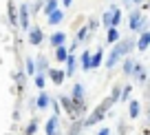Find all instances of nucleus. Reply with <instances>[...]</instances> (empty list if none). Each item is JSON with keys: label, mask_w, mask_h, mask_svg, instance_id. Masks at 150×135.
<instances>
[{"label": "nucleus", "mask_w": 150, "mask_h": 135, "mask_svg": "<svg viewBox=\"0 0 150 135\" xmlns=\"http://www.w3.org/2000/svg\"><path fill=\"white\" fill-rule=\"evenodd\" d=\"M38 62H40V64H38V66H40V71H47V69H49V64H47V58H44V56L40 58Z\"/></svg>", "instance_id": "393cba45"}, {"label": "nucleus", "mask_w": 150, "mask_h": 135, "mask_svg": "<svg viewBox=\"0 0 150 135\" xmlns=\"http://www.w3.org/2000/svg\"><path fill=\"white\" fill-rule=\"evenodd\" d=\"M132 44H135L132 40H122L119 44H115V49L110 51V56H108V60H106V66H108V69H112V66L117 64V62H119V58H122V56H126V53L132 49Z\"/></svg>", "instance_id": "f03ea898"}, {"label": "nucleus", "mask_w": 150, "mask_h": 135, "mask_svg": "<svg viewBox=\"0 0 150 135\" xmlns=\"http://www.w3.org/2000/svg\"><path fill=\"white\" fill-rule=\"evenodd\" d=\"M53 9H57V0H47V5H44V14H51Z\"/></svg>", "instance_id": "aec40b11"}, {"label": "nucleus", "mask_w": 150, "mask_h": 135, "mask_svg": "<svg viewBox=\"0 0 150 135\" xmlns=\"http://www.w3.org/2000/svg\"><path fill=\"white\" fill-rule=\"evenodd\" d=\"M97 135H110V129H102V131H99Z\"/></svg>", "instance_id": "bb28decb"}, {"label": "nucleus", "mask_w": 150, "mask_h": 135, "mask_svg": "<svg viewBox=\"0 0 150 135\" xmlns=\"http://www.w3.org/2000/svg\"><path fill=\"white\" fill-rule=\"evenodd\" d=\"M42 38H44V31L40 27H29V44L38 47V44H42Z\"/></svg>", "instance_id": "39448f33"}, {"label": "nucleus", "mask_w": 150, "mask_h": 135, "mask_svg": "<svg viewBox=\"0 0 150 135\" xmlns=\"http://www.w3.org/2000/svg\"><path fill=\"white\" fill-rule=\"evenodd\" d=\"M102 60H104V53H102V49H97L95 53H91V69H97V66L102 64Z\"/></svg>", "instance_id": "f8f14e48"}, {"label": "nucleus", "mask_w": 150, "mask_h": 135, "mask_svg": "<svg viewBox=\"0 0 150 135\" xmlns=\"http://www.w3.org/2000/svg\"><path fill=\"white\" fill-rule=\"evenodd\" d=\"M148 20H146V16L141 14L139 9H135L130 14V18H128V29L130 31H148Z\"/></svg>", "instance_id": "7ed1b4c3"}, {"label": "nucleus", "mask_w": 150, "mask_h": 135, "mask_svg": "<svg viewBox=\"0 0 150 135\" xmlns=\"http://www.w3.org/2000/svg\"><path fill=\"white\" fill-rule=\"evenodd\" d=\"M47 18H49V24H51V27H55V24H60L62 20H64V11H62V9H53Z\"/></svg>", "instance_id": "423d86ee"}, {"label": "nucleus", "mask_w": 150, "mask_h": 135, "mask_svg": "<svg viewBox=\"0 0 150 135\" xmlns=\"http://www.w3.org/2000/svg\"><path fill=\"white\" fill-rule=\"evenodd\" d=\"M27 71H29V73H35V64H33L31 58H27Z\"/></svg>", "instance_id": "a878e982"}, {"label": "nucleus", "mask_w": 150, "mask_h": 135, "mask_svg": "<svg viewBox=\"0 0 150 135\" xmlns=\"http://www.w3.org/2000/svg\"><path fill=\"white\" fill-rule=\"evenodd\" d=\"M64 62H66V75H73L75 69H77V60H75V56H73V53H69Z\"/></svg>", "instance_id": "9d476101"}, {"label": "nucleus", "mask_w": 150, "mask_h": 135, "mask_svg": "<svg viewBox=\"0 0 150 135\" xmlns=\"http://www.w3.org/2000/svg\"><path fill=\"white\" fill-rule=\"evenodd\" d=\"M130 73L135 75L139 82H146V71H144V64H141V62H135V64H132V71H130Z\"/></svg>", "instance_id": "6e6552de"}, {"label": "nucleus", "mask_w": 150, "mask_h": 135, "mask_svg": "<svg viewBox=\"0 0 150 135\" xmlns=\"http://www.w3.org/2000/svg\"><path fill=\"white\" fill-rule=\"evenodd\" d=\"M130 117L135 120V117H139V111H141V106H139V102H130Z\"/></svg>", "instance_id": "a211bd4d"}, {"label": "nucleus", "mask_w": 150, "mask_h": 135, "mask_svg": "<svg viewBox=\"0 0 150 135\" xmlns=\"http://www.w3.org/2000/svg\"><path fill=\"white\" fill-rule=\"evenodd\" d=\"M20 9V18H18V27L22 29V31H29V27H31V24H29V9H31V7L29 5H20L18 7Z\"/></svg>", "instance_id": "20e7f679"}, {"label": "nucleus", "mask_w": 150, "mask_h": 135, "mask_svg": "<svg viewBox=\"0 0 150 135\" xmlns=\"http://www.w3.org/2000/svg\"><path fill=\"white\" fill-rule=\"evenodd\" d=\"M102 22H104V27H106V29H108V27H110V9H108V11H106V14H104V16H102Z\"/></svg>", "instance_id": "4be33fe9"}, {"label": "nucleus", "mask_w": 150, "mask_h": 135, "mask_svg": "<svg viewBox=\"0 0 150 135\" xmlns=\"http://www.w3.org/2000/svg\"><path fill=\"white\" fill-rule=\"evenodd\" d=\"M115 100H119V93H117V89H115V91H112V95H110V98H106V100H104V102L99 104L97 109H95V111H93V115H91L88 120L84 122V124H86V126H93L95 122L104 120V117H106V113H108V109L112 106V102H115Z\"/></svg>", "instance_id": "f257e3e1"}, {"label": "nucleus", "mask_w": 150, "mask_h": 135, "mask_svg": "<svg viewBox=\"0 0 150 135\" xmlns=\"http://www.w3.org/2000/svg\"><path fill=\"white\" fill-rule=\"evenodd\" d=\"M44 82H47V80H44V75H42V73L35 75V86H38V89H44Z\"/></svg>", "instance_id": "5701e85b"}, {"label": "nucleus", "mask_w": 150, "mask_h": 135, "mask_svg": "<svg viewBox=\"0 0 150 135\" xmlns=\"http://www.w3.org/2000/svg\"><path fill=\"white\" fill-rule=\"evenodd\" d=\"M126 2H132V5H139V2H144V0H126Z\"/></svg>", "instance_id": "c85d7f7f"}, {"label": "nucleus", "mask_w": 150, "mask_h": 135, "mask_svg": "<svg viewBox=\"0 0 150 135\" xmlns=\"http://www.w3.org/2000/svg\"><path fill=\"white\" fill-rule=\"evenodd\" d=\"M66 56H69V49H66L64 44L55 47V58H57V62H64V60H66Z\"/></svg>", "instance_id": "4468645a"}, {"label": "nucleus", "mask_w": 150, "mask_h": 135, "mask_svg": "<svg viewBox=\"0 0 150 135\" xmlns=\"http://www.w3.org/2000/svg\"><path fill=\"white\" fill-rule=\"evenodd\" d=\"M49 42H51V47H60V44H64V42H66V33H64V31H55V33H51Z\"/></svg>", "instance_id": "0eeeda50"}, {"label": "nucleus", "mask_w": 150, "mask_h": 135, "mask_svg": "<svg viewBox=\"0 0 150 135\" xmlns=\"http://www.w3.org/2000/svg\"><path fill=\"white\" fill-rule=\"evenodd\" d=\"M71 2L73 0H62V7H71Z\"/></svg>", "instance_id": "cd10ccee"}, {"label": "nucleus", "mask_w": 150, "mask_h": 135, "mask_svg": "<svg viewBox=\"0 0 150 135\" xmlns=\"http://www.w3.org/2000/svg\"><path fill=\"white\" fill-rule=\"evenodd\" d=\"M82 69H84V71L91 69V51H84V53H82Z\"/></svg>", "instance_id": "f3484780"}, {"label": "nucleus", "mask_w": 150, "mask_h": 135, "mask_svg": "<svg viewBox=\"0 0 150 135\" xmlns=\"http://www.w3.org/2000/svg\"><path fill=\"white\" fill-rule=\"evenodd\" d=\"M106 40H108V44H115V42L119 40V31H117V27H108Z\"/></svg>", "instance_id": "ddd939ff"}, {"label": "nucleus", "mask_w": 150, "mask_h": 135, "mask_svg": "<svg viewBox=\"0 0 150 135\" xmlns=\"http://www.w3.org/2000/svg\"><path fill=\"white\" fill-rule=\"evenodd\" d=\"M55 129H57V117H51L44 131H47V135H55Z\"/></svg>", "instance_id": "2eb2a0df"}, {"label": "nucleus", "mask_w": 150, "mask_h": 135, "mask_svg": "<svg viewBox=\"0 0 150 135\" xmlns=\"http://www.w3.org/2000/svg\"><path fill=\"white\" fill-rule=\"evenodd\" d=\"M49 78H51L55 84H62V82H64V78H66V73H64V71H60V69H49Z\"/></svg>", "instance_id": "9b49d317"}, {"label": "nucleus", "mask_w": 150, "mask_h": 135, "mask_svg": "<svg viewBox=\"0 0 150 135\" xmlns=\"http://www.w3.org/2000/svg\"><path fill=\"white\" fill-rule=\"evenodd\" d=\"M49 102H51V100H49V95L44 93V91L38 95V106H40V109H47V106H49Z\"/></svg>", "instance_id": "dca6fc26"}, {"label": "nucleus", "mask_w": 150, "mask_h": 135, "mask_svg": "<svg viewBox=\"0 0 150 135\" xmlns=\"http://www.w3.org/2000/svg\"><path fill=\"white\" fill-rule=\"evenodd\" d=\"M132 64H135V60H132V58H128V60L124 62V71H126L128 75H130V71H132Z\"/></svg>", "instance_id": "412c9836"}, {"label": "nucleus", "mask_w": 150, "mask_h": 135, "mask_svg": "<svg viewBox=\"0 0 150 135\" xmlns=\"http://www.w3.org/2000/svg\"><path fill=\"white\" fill-rule=\"evenodd\" d=\"M148 44H150V31H141L139 42H137V49H139V51H146Z\"/></svg>", "instance_id": "1a4fd4ad"}, {"label": "nucleus", "mask_w": 150, "mask_h": 135, "mask_svg": "<svg viewBox=\"0 0 150 135\" xmlns=\"http://www.w3.org/2000/svg\"><path fill=\"white\" fill-rule=\"evenodd\" d=\"M130 93H132V86H126V89H124V93H122V98H119V100H124V102H126V100L130 98Z\"/></svg>", "instance_id": "b1692460"}, {"label": "nucleus", "mask_w": 150, "mask_h": 135, "mask_svg": "<svg viewBox=\"0 0 150 135\" xmlns=\"http://www.w3.org/2000/svg\"><path fill=\"white\" fill-rule=\"evenodd\" d=\"M35 131H38V120H31V122H29V126L24 129V135H33Z\"/></svg>", "instance_id": "6ab92c4d"}]
</instances>
